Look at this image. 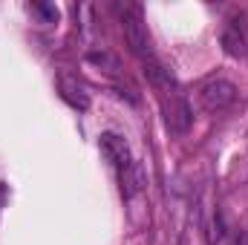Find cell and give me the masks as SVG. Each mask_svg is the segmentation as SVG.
Segmentation results:
<instances>
[{"instance_id": "6da1fadb", "label": "cell", "mask_w": 248, "mask_h": 245, "mask_svg": "<svg viewBox=\"0 0 248 245\" xmlns=\"http://www.w3.org/2000/svg\"><path fill=\"white\" fill-rule=\"evenodd\" d=\"M122 29H124V38H127L130 49H133V55H139L141 63L156 61V55H153V49H150L147 26H144V17H141V9H139V6H124Z\"/></svg>"}, {"instance_id": "7a4b0ae2", "label": "cell", "mask_w": 248, "mask_h": 245, "mask_svg": "<svg viewBox=\"0 0 248 245\" xmlns=\"http://www.w3.org/2000/svg\"><path fill=\"white\" fill-rule=\"evenodd\" d=\"M234 101H237V87H234L231 81L217 78V81L202 84V90H199V104H202L205 113H222V110H228Z\"/></svg>"}, {"instance_id": "3957f363", "label": "cell", "mask_w": 248, "mask_h": 245, "mask_svg": "<svg viewBox=\"0 0 248 245\" xmlns=\"http://www.w3.org/2000/svg\"><path fill=\"white\" fill-rule=\"evenodd\" d=\"M159 98H162V110H165V124H168V130L176 133V136L187 133L193 116H190V107H187L185 95L179 92V87L170 90V92H165V95H159Z\"/></svg>"}, {"instance_id": "277c9868", "label": "cell", "mask_w": 248, "mask_h": 245, "mask_svg": "<svg viewBox=\"0 0 248 245\" xmlns=\"http://www.w3.org/2000/svg\"><path fill=\"white\" fill-rule=\"evenodd\" d=\"M98 147H101V156L122 173L127 170L136 159H133V153H130V144L124 141L119 133H101V138H98Z\"/></svg>"}, {"instance_id": "5b68a950", "label": "cell", "mask_w": 248, "mask_h": 245, "mask_svg": "<svg viewBox=\"0 0 248 245\" xmlns=\"http://www.w3.org/2000/svg\"><path fill=\"white\" fill-rule=\"evenodd\" d=\"M222 46L231 58H240L246 55L248 38H246V26H243V17H231L228 26L222 29Z\"/></svg>"}, {"instance_id": "8992f818", "label": "cell", "mask_w": 248, "mask_h": 245, "mask_svg": "<svg viewBox=\"0 0 248 245\" xmlns=\"http://www.w3.org/2000/svg\"><path fill=\"white\" fill-rule=\"evenodd\" d=\"M122 176V193L130 199V196H136V193H141L144 190V184H147V176H144V168H141V162H133L127 170L119 173Z\"/></svg>"}, {"instance_id": "52a82bcc", "label": "cell", "mask_w": 248, "mask_h": 245, "mask_svg": "<svg viewBox=\"0 0 248 245\" xmlns=\"http://www.w3.org/2000/svg\"><path fill=\"white\" fill-rule=\"evenodd\" d=\"M61 95L72 104V107H78V110H87V107H90V95H87L84 87H81L78 81H72V78H61Z\"/></svg>"}, {"instance_id": "ba28073f", "label": "cell", "mask_w": 248, "mask_h": 245, "mask_svg": "<svg viewBox=\"0 0 248 245\" xmlns=\"http://www.w3.org/2000/svg\"><path fill=\"white\" fill-rule=\"evenodd\" d=\"M231 245H248V234L246 231H237V234L231 237Z\"/></svg>"}]
</instances>
